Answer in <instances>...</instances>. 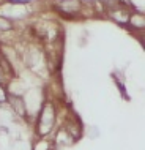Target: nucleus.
<instances>
[{"label": "nucleus", "mask_w": 145, "mask_h": 150, "mask_svg": "<svg viewBox=\"0 0 145 150\" xmlns=\"http://www.w3.org/2000/svg\"><path fill=\"white\" fill-rule=\"evenodd\" d=\"M55 119H57V109L52 101H44L38 115V123H36V133L38 136H47L54 129Z\"/></svg>", "instance_id": "f257e3e1"}, {"label": "nucleus", "mask_w": 145, "mask_h": 150, "mask_svg": "<svg viewBox=\"0 0 145 150\" xmlns=\"http://www.w3.org/2000/svg\"><path fill=\"white\" fill-rule=\"evenodd\" d=\"M57 8L65 14H77L82 11V2L80 0H62L57 3Z\"/></svg>", "instance_id": "f03ea898"}, {"label": "nucleus", "mask_w": 145, "mask_h": 150, "mask_svg": "<svg viewBox=\"0 0 145 150\" xmlns=\"http://www.w3.org/2000/svg\"><path fill=\"white\" fill-rule=\"evenodd\" d=\"M63 128L66 129V133L72 137V139H79L80 134H82V123H80V120L74 115H71V117L68 115L66 125Z\"/></svg>", "instance_id": "7ed1b4c3"}, {"label": "nucleus", "mask_w": 145, "mask_h": 150, "mask_svg": "<svg viewBox=\"0 0 145 150\" xmlns=\"http://www.w3.org/2000/svg\"><path fill=\"white\" fill-rule=\"evenodd\" d=\"M8 103H10V106L13 108V111L19 117H25L27 115V104H25V101H24L22 96L8 93Z\"/></svg>", "instance_id": "20e7f679"}, {"label": "nucleus", "mask_w": 145, "mask_h": 150, "mask_svg": "<svg viewBox=\"0 0 145 150\" xmlns=\"http://www.w3.org/2000/svg\"><path fill=\"white\" fill-rule=\"evenodd\" d=\"M107 14L109 18H112L115 22H120V24H128V18H130V13L128 10L125 8L123 5H118L112 10H107Z\"/></svg>", "instance_id": "39448f33"}, {"label": "nucleus", "mask_w": 145, "mask_h": 150, "mask_svg": "<svg viewBox=\"0 0 145 150\" xmlns=\"http://www.w3.org/2000/svg\"><path fill=\"white\" fill-rule=\"evenodd\" d=\"M128 24L132 27V30H144L145 29V16H144V13L136 11V13L130 14Z\"/></svg>", "instance_id": "423d86ee"}, {"label": "nucleus", "mask_w": 145, "mask_h": 150, "mask_svg": "<svg viewBox=\"0 0 145 150\" xmlns=\"http://www.w3.org/2000/svg\"><path fill=\"white\" fill-rule=\"evenodd\" d=\"M33 150H54V145H52V142L47 139H39L35 142Z\"/></svg>", "instance_id": "0eeeda50"}, {"label": "nucleus", "mask_w": 145, "mask_h": 150, "mask_svg": "<svg viewBox=\"0 0 145 150\" xmlns=\"http://www.w3.org/2000/svg\"><path fill=\"white\" fill-rule=\"evenodd\" d=\"M11 29H13V22H11L10 19L0 16V33H2V32H8Z\"/></svg>", "instance_id": "6e6552de"}, {"label": "nucleus", "mask_w": 145, "mask_h": 150, "mask_svg": "<svg viewBox=\"0 0 145 150\" xmlns=\"http://www.w3.org/2000/svg\"><path fill=\"white\" fill-rule=\"evenodd\" d=\"M99 2H101L103 5L107 8V10H112V8H115V6H118V5H120L118 0H99Z\"/></svg>", "instance_id": "1a4fd4ad"}, {"label": "nucleus", "mask_w": 145, "mask_h": 150, "mask_svg": "<svg viewBox=\"0 0 145 150\" xmlns=\"http://www.w3.org/2000/svg\"><path fill=\"white\" fill-rule=\"evenodd\" d=\"M5 101H8V92L5 87L0 86V103H5Z\"/></svg>", "instance_id": "9d476101"}, {"label": "nucleus", "mask_w": 145, "mask_h": 150, "mask_svg": "<svg viewBox=\"0 0 145 150\" xmlns=\"http://www.w3.org/2000/svg\"><path fill=\"white\" fill-rule=\"evenodd\" d=\"M3 82V74H2V71H0V84Z\"/></svg>", "instance_id": "9b49d317"}]
</instances>
